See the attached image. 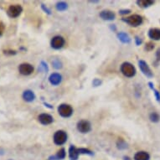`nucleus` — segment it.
<instances>
[{
	"label": "nucleus",
	"mask_w": 160,
	"mask_h": 160,
	"mask_svg": "<svg viewBox=\"0 0 160 160\" xmlns=\"http://www.w3.org/2000/svg\"><path fill=\"white\" fill-rule=\"evenodd\" d=\"M4 28H5V27H4V24L0 21V36L3 34V31H4Z\"/></svg>",
	"instance_id": "nucleus-32"
},
{
	"label": "nucleus",
	"mask_w": 160,
	"mask_h": 160,
	"mask_svg": "<svg viewBox=\"0 0 160 160\" xmlns=\"http://www.w3.org/2000/svg\"><path fill=\"white\" fill-rule=\"evenodd\" d=\"M153 3H154V1H152V0H138L137 1V4L142 8H148Z\"/></svg>",
	"instance_id": "nucleus-19"
},
{
	"label": "nucleus",
	"mask_w": 160,
	"mask_h": 160,
	"mask_svg": "<svg viewBox=\"0 0 160 160\" xmlns=\"http://www.w3.org/2000/svg\"><path fill=\"white\" fill-rule=\"evenodd\" d=\"M53 140L56 145H63L67 141V134L65 131L59 130V131L55 132V133L54 134Z\"/></svg>",
	"instance_id": "nucleus-3"
},
{
	"label": "nucleus",
	"mask_w": 160,
	"mask_h": 160,
	"mask_svg": "<svg viewBox=\"0 0 160 160\" xmlns=\"http://www.w3.org/2000/svg\"><path fill=\"white\" fill-rule=\"evenodd\" d=\"M118 39L121 41L122 43L123 44H128V43L131 42V39L128 34L124 33V32H120L118 34Z\"/></svg>",
	"instance_id": "nucleus-18"
},
{
	"label": "nucleus",
	"mask_w": 160,
	"mask_h": 160,
	"mask_svg": "<svg viewBox=\"0 0 160 160\" xmlns=\"http://www.w3.org/2000/svg\"><path fill=\"white\" fill-rule=\"evenodd\" d=\"M154 49V44L152 42H148L145 45V50L147 51H151Z\"/></svg>",
	"instance_id": "nucleus-27"
},
{
	"label": "nucleus",
	"mask_w": 160,
	"mask_h": 160,
	"mask_svg": "<svg viewBox=\"0 0 160 160\" xmlns=\"http://www.w3.org/2000/svg\"><path fill=\"white\" fill-rule=\"evenodd\" d=\"M66 152L65 148H61V149L58 151L56 155L51 156V157L49 158V160H62L66 158Z\"/></svg>",
	"instance_id": "nucleus-17"
},
{
	"label": "nucleus",
	"mask_w": 160,
	"mask_h": 160,
	"mask_svg": "<svg viewBox=\"0 0 160 160\" xmlns=\"http://www.w3.org/2000/svg\"><path fill=\"white\" fill-rule=\"evenodd\" d=\"M44 104H45V107H47V108H50V109H53V107L52 106H50V105H49V104H48V103H44Z\"/></svg>",
	"instance_id": "nucleus-35"
},
{
	"label": "nucleus",
	"mask_w": 160,
	"mask_h": 160,
	"mask_svg": "<svg viewBox=\"0 0 160 160\" xmlns=\"http://www.w3.org/2000/svg\"><path fill=\"white\" fill-rule=\"evenodd\" d=\"M148 36L153 40H160V29L152 28L148 30Z\"/></svg>",
	"instance_id": "nucleus-14"
},
{
	"label": "nucleus",
	"mask_w": 160,
	"mask_h": 160,
	"mask_svg": "<svg viewBox=\"0 0 160 160\" xmlns=\"http://www.w3.org/2000/svg\"><path fill=\"white\" fill-rule=\"evenodd\" d=\"M55 8L58 11H65L68 8V5L67 3H65V2H58L55 5Z\"/></svg>",
	"instance_id": "nucleus-21"
},
{
	"label": "nucleus",
	"mask_w": 160,
	"mask_h": 160,
	"mask_svg": "<svg viewBox=\"0 0 160 160\" xmlns=\"http://www.w3.org/2000/svg\"><path fill=\"white\" fill-rule=\"evenodd\" d=\"M131 13V10L130 9H121L119 11V13L123 15V14H128V13Z\"/></svg>",
	"instance_id": "nucleus-29"
},
{
	"label": "nucleus",
	"mask_w": 160,
	"mask_h": 160,
	"mask_svg": "<svg viewBox=\"0 0 160 160\" xmlns=\"http://www.w3.org/2000/svg\"><path fill=\"white\" fill-rule=\"evenodd\" d=\"M38 120L43 125H49V124L52 123L53 121H54V118H53L52 116L48 114V113H42L38 117Z\"/></svg>",
	"instance_id": "nucleus-10"
},
{
	"label": "nucleus",
	"mask_w": 160,
	"mask_h": 160,
	"mask_svg": "<svg viewBox=\"0 0 160 160\" xmlns=\"http://www.w3.org/2000/svg\"><path fill=\"white\" fill-rule=\"evenodd\" d=\"M156 57H157L158 61H160V48L157 50V52H156Z\"/></svg>",
	"instance_id": "nucleus-34"
},
{
	"label": "nucleus",
	"mask_w": 160,
	"mask_h": 160,
	"mask_svg": "<svg viewBox=\"0 0 160 160\" xmlns=\"http://www.w3.org/2000/svg\"><path fill=\"white\" fill-rule=\"evenodd\" d=\"M58 112L62 118H69L73 113V108L68 104H61L58 107Z\"/></svg>",
	"instance_id": "nucleus-4"
},
{
	"label": "nucleus",
	"mask_w": 160,
	"mask_h": 160,
	"mask_svg": "<svg viewBox=\"0 0 160 160\" xmlns=\"http://www.w3.org/2000/svg\"><path fill=\"white\" fill-rule=\"evenodd\" d=\"M64 45H65V39L60 35L53 37L52 39H51V42H50L51 47L55 50H60L63 47Z\"/></svg>",
	"instance_id": "nucleus-6"
},
{
	"label": "nucleus",
	"mask_w": 160,
	"mask_h": 160,
	"mask_svg": "<svg viewBox=\"0 0 160 160\" xmlns=\"http://www.w3.org/2000/svg\"><path fill=\"white\" fill-rule=\"evenodd\" d=\"M3 53L5 54V55H15L16 51L14 50H3Z\"/></svg>",
	"instance_id": "nucleus-31"
},
{
	"label": "nucleus",
	"mask_w": 160,
	"mask_h": 160,
	"mask_svg": "<svg viewBox=\"0 0 160 160\" xmlns=\"http://www.w3.org/2000/svg\"><path fill=\"white\" fill-rule=\"evenodd\" d=\"M41 8H42V9L44 11H45V13H48V14H51V11L50 10V9H49V8H47V7H45V4H41Z\"/></svg>",
	"instance_id": "nucleus-30"
},
{
	"label": "nucleus",
	"mask_w": 160,
	"mask_h": 160,
	"mask_svg": "<svg viewBox=\"0 0 160 160\" xmlns=\"http://www.w3.org/2000/svg\"><path fill=\"white\" fill-rule=\"evenodd\" d=\"M49 81H50V84L53 86H57V85L61 84V81H62V76L59 73H53L49 77Z\"/></svg>",
	"instance_id": "nucleus-12"
},
{
	"label": "nucleus",
	"mask_w": 160,
	"mask_h": 160,
	"mask_svg": "<svg viewBox=\"0 0 160 160\" xmlns=\"http://www.w3.org/2000/svg\"><path fill=\"white\" fill-rule=\"evenodd\" d=\"M9 160H12V159H9Z\"/></svg>",
	"instance_id": "nucleus-37"
},
{
	"label": "nucleus",
	"mask_w": 160,
	"mask_h": 160,
	"mask_svg": "<svg viewBox=\"0 0 160 160\" xmlns=\"http://www.w3.org/2000/svg\"><path fill=\"white\" fill-rule=\"evenodd\" d=\"M92 129V125L89 121L87 120H81L77 123V130L82 133H87Z\"/></svg>",
	"instance_id": "nucleus-8"
},
{
	"label": "nucleus",
	"mask_w": 160,
	"mask_h": 160,
	"mask_svg": "<svg viewBox=\"0 0 160 160\" xmlns=\"http://www.w3.org/2000/svg\"><path fill=\"white\" fill-rule=\"evenodd\" d=\"M22 11H23V8H22L21 5L13 4V5L9 6V8H8V11H7V13L11 18H17L21 14Z\"/></svg>",
	"instance_id": "nucleus-5"
},
{
	"label": "nucleus",
	"mask_w": 160,
	"mask_h": 160,
	"mask_svg": "<svg viewBox=\"0 0 160 160\" xmlns=\"http://www.w3.org/2000/svg\"><path fill=\"white\" fill-rule=\"evenodd\" d=\"M123 160H132L128 156H124L123 157Z\"/></svg>",
	"instance_id": "nucleus-36"
},
{
	"label": "nucleus",
	"mask_w": 160,
	"mask_h": 160,
	"mask_svg": "<svg viewBox=\"0 0 160 160\" xmlns=\"http://www.w3.org/2000/svg\"><path fill=\"white\" fill-rule=\"evenodd\" d=\"M79 150L76 148L74 145H71V147L69 148V157L71 160H77L79 157Z\"/></svg>",
	"instance_id": "nucleus-15"
},
{
	"label": "nucleus",
	"mask_w": 160,
	"mask_h": 160,
	"mask_svg": "<svg viewBox=\"0 0 160 160\" xmlns=\"http://www.w3.org/2000/svg\"><path fill=\"white\" fill-rule=\"evenodd\" d=\"M79 153L80 154H87L90 155V156H93L94 153L92 151H91L90 149H87V148H78Z\"/></svg>",
	"instance_id": "nucleus-24"
},
{
	"label": "nucleus",
	"mask_w": 160,
	"mask_h": 160,
	"mask_svg": "<svg viewBox=\"0 0 160 160\" xmlns=\"http://www.w3.org/2000/svg\"><path fill=\"white\" fill-rule=\"evenodd\" d=\"M135 41H136V45H140L141 44H142V39H140V38H139V37H138V36L135 38Z\"/></svg>",
	"instance_id": "nucleus-33"
},
{
	"label": "nucleus",
	"mask_w": 160,
	"mask_h": 160,
	"mask_svg": "<svg viewBox=\"0 0 160 160\" xmlns=\"http://www.w3.org/2000/svg\"><path fill=\"white\" fill-rule=\"evenodd\" d=\"M22 97H23V99L25 102H32L35 99V95H34V93L32 92L31 90H26V91H24L23 92Z\"/></svg>",
	"instance_id": "nucleus-13"
},
{
	"label": "nucleus",
	"mask_w": 160,
	"mask_h": 160,
	"mask_svg": "<svg viewBox=\"0 0 160 160\" xmlns=\"http://www.w3.org/2000/svg\"><path fill=\"white\" fill-rule=\"evenodd\" d=\"M148 87H150V89L153 91V93L155 95V97H156V100H157L158 102H160V92L156 90L153 87V83L152 82H148Z\"/></svg>",
	"instance_id": "nucleus-22"
},
{
	"label": "nucleus",
	"mask_w": 160,
	"mask_h": 160,
	"mask_svg": "<svg viewBox=\"0 0 160 160\" xmlns=\"http://www.w3.org/2000/svg\"><path fill=\"white\" fill-rule=\"evenodd\" d=\"M39 70L40 71H44L45 72L47 73L48 71H49V68H48V66L47 64L44 62V61H41V63H40V66H39Z\"/></svg>",
	"instance_id": "nucleus-26"
},
{
	"label": "nucleus",
	"mask_w": 160,
	"mask_h": 160,
	"mask_svg": "<svg viewBox=\"0 0 160 160\" xmlns=\"http://www.w3.org/2000/svg\"><path fill=\"white\" fill-rule=\"evenodd\" d=\"M138 66L140 70H141V71L142 72V74L145 75L147 77H148V78H152V76H153L152 70L150 69V67L148 66V65L146 61H142V60H140V61H138Z\"/></svg>",
	"instance_id": "nucleus-7"
},
{
	"label": "nucleus",
	"mask_w": 160,
	"mask_h": 160,
	"mask_svg": "<svg viewBox=\"0 0 160 160\" xmlns=\"http://www.w3.org/2000/svg\"><path fill=\"white\" fill-rule=\"evenodd\" d=\"M52 66L55 69L62 68V63H61V61H60V60H58V59H55V60L52 61Z\"/></svg>",
	"instance_id": "nucleus-25"
},
{
	"label": "nucleus",
	"mask_w": 160,
	"mask_h": 160,
	"mask_svg": "<svg viewBox=\"0 0 160 160\" xmlns=\"http://www.w3.org/2000/svg\"><path fill=\"white\" fill-rule=\"evenodd\" d=\"M150 155L145 151H139L134 155V160H149Z\"/></svg>",
	"instance_id": "nucleus-16"
},
{
	"label": "nucleus",
	"mask_w": 160,
	"mask_h": 160,
	"mask_svg": "<svg viewBox=\"0 0 160 160\" xmlns=\"http://www.w3.org/2000/svg\"><path fill=\"white\" fill-rule=\"evenodd\" d=\"M102 82L100 79H94L92 82V85H93V87H99L102 85Z\"/></svg>",
	"instance_id": "nucleus-28"
},
{
	"label": "nucleus",
	"mask_w": 160,
	"mask_h": 160,
	"mask_svg": "<svg viewBox=\"0 0 160 160\" xmlns=\"http://www.w3.org/2000/svg\"><path fill=\"white\" fill-rule=\"evenodd\" d=\"M122 21L126 22L127 24H128L132 27H138L142 24L143 19H142V16L138 15V14H132L128 18H122Z\"/></svg>",
	"instance_id": "nucleus-2"
},
{
	"label": "nucleus",
	"mask_w": 160,
	"mask_h": 160,
	"mask_svg": "<svg viewBox=\"0 0 160 160\" xmlns=\"http://www.w3.org/2000/svg\"><path fill=\"white\" fill-rule=\"evenodd\" d=\"M117 147H118V149L124 150L128 148V144H127V142L124 141L123 139L119 138V140L117 142Z\"/></svg>",
	"instance_id": "nucleus-20"
},
{
	"label": "nucleus",
	"mask_w": 160,
	"mask_h": 160,
	"mask_svg": "<svg viewBox=\"0 0 160 160\" xmlns=\"http://www.w3.org/2000/svg\"><path fill=\"white\" fill-rule=\"evenodd\" d=\"M18 71L23 76H29L34 72V66L29 63H23L18 66Z\"/></svg>",
	"instance_id": "nucleus-9"
},
{
	"label": "nucleus",
	"mask_w": 160,
	"mask_h": 160,
	"mask_svg": "<svg viewBox=\"0 0 160 160\" xmlns=\"http://www.w3.org/2000/svg\"><path fill=\"white\" fill-rule=\"evenodd\" d=\"M150 121L152 122H158L160 120V116L157 112H152L149 115Z\"/></svg>",
	"instance_id": "nucleus-23"
},
{
	"label": "nucleus",
	"mask_w": 160,
	"mask_h": 160,
	"mask_svg": "<svg viewBox=\"0 0 160 160\" xmlns=\"http://www.w3.org/2000/svg\"><path fill=\"white\" fill-rule=\"evenodd\" d=\"M99 15L103 20H107V21L114 20L116 18V14L111 10H102L100 13Z\"/></svg>",
	"instance_id": "nucleus-11"
},
{
	"label": "nucleus",
	"mask_w": 160,
	"mask_h": 160,
	"mask_svg": "<svg viewBox=\"0 0 160 160\" xmlns=\"http://www.w3.org/2000/svg\"><path fill=\"white\" fill-rule=\"evenodd\" d=\"M121 72L124 76L128 78L133 77L136 75V69L133 65H132L129 62H124L121 66Z\"/></svg>",
	"instance_id": "nucleus-1"
}]
</instances>
